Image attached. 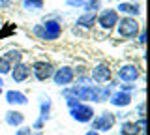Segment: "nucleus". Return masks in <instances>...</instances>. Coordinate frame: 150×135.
I'll list each match as a JSON object with an SVG mask.
<instances>
[{
    "label": "nucleus",
    "mask_w": 150,
    "mask_h": 135,
    "mask_svg": "<svg viewBox=\"0 0 150 135\" xmlns=\"http://www.w3.org/2000/svg\"><path fill=\"white\" fill-rule=\"evenodd\" d=\"M53 83L56 86H71L73 85V81H75V68L71 66H60V68H54V71H53Z\"/></svg>",
    "instance_id": "nucleus-5"
},
{
    "label": "nucleus",
    "mask_w": 150,
    "mask_h": 135,
    "mask_svg": "<svg viewBox=\"0 0 150 135\" xmlns=\"http://www.w3.org/2000/svg\"><path fill=\"white\" fill-rule=\"evenodd\" d=\"M112 2H122V0H112Z\"/></svg>",
    "instance_id": "nucleus-33"
},
{
    "label": "nucleus",
    "mask_w": 150,
    "mask_h": 135,
    "mask_svg": "<svg viewBox=\"0 0 150 135\" xmlns=\"http://www.w3.org/2000/svg\"><path fill=\"white\" fill-rule=\"evenodd\" d=\"M120 135H141V128L137 126L135 120H122Z\"/></svg>",
    "instance_id": "nucleus-17"
},
{
    "label": "nucleus",
    "mask_w": 150,
    "mask_h": 135,
    "mask_svg": "<svg viewBox=\"0 0 150 135\" xmlns=\"http://www.w3.org/2000/svg\"><path fill=\"white\" fill-rule=\"evenodd\" d=\"M4 57H6L9 60V64H17V62H23V51H19V49H9L4 53Z\"/></svg>",
    "instance_id": "nucleus-19"
},
{
    "label": "nucleus",
    "mask_w": 150,
    "mask_h": 135,
    "mask_svg": "<svg viewBox=\"0 0 150 135\" xmlns=\"http://www.w3.org/2000/svg\"><path fill=\"white\" fill-rule=\"evenodd\" d=\"M4 94V90H2V86H0V96H2Z\"/></svg>",
    "instance_id": "nucleus-32"
},
{
    "label": "nucleus",
    "mask_w": 150,
    "mask_h": 135,
    "mask_svg": "<svg viewBox=\"0 0 150 135\" xmlns=\"http://www.w3.org/2000/svg\"><path fill=\"white\" fill-rule=\"evenodd\" d=\"M116 36L122 40H135L141 30V23L137 21V17H128V15H120L118 23L115 26Z\"/></svg>",
    "instance_id": "nucleus-1"
},
{
    "label": "nucleus",
    "mask_w": 150,
    "mask_h": 135,
    "mask_svg": "<svg viewBox=\"0 0 150 135\" xmlns=\"http://www.w3.org/2000/svg\"><path fill=\"white\" fill-rule=\"evenodd\" d=\"M92 79V83H96V85H107V83H111L112 81V69L111 66L107 62H100V64H96V66L92 68V71L88 73Z\"/></svg>",
    "instance_id": "nucleus-6"
},
{
    "label": "nucleus",
    "mask_w": 150,
    "mask_h": 135,
    "mask_svg": "<svg viewBox=\"0 0 150 135\" xmlns=\"http://www.w3.org/2000/svg\"><path fill=\"white\" fill-rule=\"evenodd\" d=\"M116 11H118V15H128V17H139L141 15V4L137 2H126V0H122L118 2V6L115 8Z\"/></svg>",
    "instance_id": "nucleus-12"
},
{
    "label": "nucleus",
    "mask_w": 150,
    "mask_h": 135,
    "mask_svg": "<svg viewBox=\"0 0 150 135\" xmlns=\"http://www.w3.org/2000/svg\"><path fill=\"white\" fill-rule=\"evenodd\" d=\"M84 135H103V133H100V131H96V129H88Z\"/></svg>",
    "instance_id": "nucleus-29"
},
{
    "label": "nucleus",
    "mask_w": 150,
    "mask_h": 135,
    "mask_svg": "<svg viewBox=\"0 0 150 135\" xmlns=\"http://www.w3.org/2000/svg\"><path fill=\"white\" fill-rule=\"evenodd\" d=\"M86 0H66V6L68 8H83Z\"/></svg>",
    "instance_id": "nucleus-24"
},
{
    "label": "nucleus",
    "mask_w": 150,
    "mask_h": 135,
    "mask_svg": "<svg viewBox=\"0 0 150 135\" xmlns=\"http://www.w3.org/2000/svg\"><path fill=\"white\" fill-rule=\"evenodd\" d=\"M75 26L84 28V30H92L94 26H96V13H92V11H83L81 15L77 17V21H75Z\"/></svg>",
    "instance_id": "nucleus-14"
},
{
    "label": "nucleus",
    "mask_w": 150,
    "mask_h": 135,
    "mask_svg": "<svg viewBox=\"0 0 150 135\" xmlns=\"http://www.w3.org/2000/svg\"><path fill=\"white\" fill-rule=\"evenodd\" d=\"M30 71H32V75L36 77V81L45 83L47 79H51V77H53L54 66L49 62V60H36V62L30 66Z\"/></svg>",
    "instance_id": "nucleus-7"
},
{
    "label": "nucleus",
    "mask_w": 150,
    "mask_h": 135,
    "mask_svg": "<svg viewBox=\"0 0 150 135\" xmlns=\"http://www.w3.org/2000/svg\"><path fill=\"white\" fill-rule=\"evenodd\" d=\"M17 32V25L15 23H4L2 30H0V40H6L9 36H13Z\"/></svg>",
    "instance_id": "nucleus-20"
},
{
    "label": "nucleus",
    "mask_w": 150,
    "mask_h": 135,
    "mask_svg": "<svg viewBox=\"0 0 150 135\" xmlns=\"http://www.w3.org/2000/svg\"><path fill=\"white\" fill-rule=\"evenodd\" d=\"M13 4V0H0V10H8Z\"/></svg>",
    "instance_id": "nucleus-28"
},
{
    "label": "nucleus",
    "mask_w": 150,
    "mask_h": 135,
    "mask_svg": "<svg viewBox=\"0 0 150 135\" xmlns=\"http://www.w3.org/2000/svg\"><path fill=\"white\" fill-rule=\"evenodd\" d=\"M4 96H6V101L9 105H15V107H21V105H26L28 103V98L25 92L21 90H6L4 92Z\"/></svg>",
    "instance_id": "nucleus-13"
},
{
    "label": "nucleus",
    "mask_w": 150,
    "mask_h": 135,
    "mask_svg": "<svg viewBox=\"0 0 150 135\" xmlns=\"http://www.w3.org/2000/svg\"><path fill=\"white\" fill-rule=\"evenodd\" d=\"M107 101H109L112 107L126 109V107H129L131 101H133V94H131V92H124V90H115L109 96V100H107Z\"/></svg>",
    "instance_id": "nucleus-10"
},
{
    "label": "nucleus",
    "mask_w": 150,
    "mask_h": 135,
    "mask_svg": "<svg viewBox=\"0 0 150 135\" xmlns=\"http://www.w3.org/2000/svg\"><path fill=\"white\" fill-rule=\"evenodd\" d=\"M32 34H34V38L45 41V30H43V25H41V23H36V25L32 26Z\"/></svg>",
    "instance_id": "nucleus-23"
},
{
    "label": "nucleus",
    "mask_w": 150,
    "mask_h": 135,
    "mask_svg": "<svg viewBox=\"0 0 150 135\" xmlns=\"http://www.w3.org/2000/svg\"><path fill=\"white\" fill-rule=\"evenodd\" d=\"M137 115H139V118H143V116H144V101L143 100L137 103Z\"/></svg>",
    "instance_id": "nucleus-27"
},
{
    "label": "nucleus",
    "mask_w": 150,
    "mask_h": 135,
    "mask_svg": "<svg viewBox=\"0 0 150 135\" xmlns=\"http://www.w3.org/2000/svg\"><path fill=\"white\" fill-rule=\"evenodd\" d=\"M32 135H43L41 131H34V129H32Z\"/></svg>",
    "instance_id": "nucleus-30"
},
{
    "label": "nucleus",
    "mask_w": 150,
    "mask_h": 135,
    "mask_svg": "<svg viewBox=\"0 0 150 135\" xmlns=\"http://www.w3.org/2000/svg\"><path fill=\"white\" fill-rule=\"evenodd\" d=\"M88 124H90V128L96 129V131H100V133L105 131L107 133L116 126V116H115V113H111V111H101V113L94 115V118Z\"/></svg>",
    "instance_id": "nucleus-3"
},
{
    "label": "nucleus",
    "mask_w": 150,
    "mask_h": 135,
    "mask_svg": "<svg viewBox=\"0 0 150 135\" xmlns=\"http://www.w3.org/2000/svg\"><path fill=\"white\" fill-rule=\"evenodd\" d=\"M15 135H32V128L30 126H19Z\"/></svg>",
    "instance_id": "nucleus-25"
},
{
    "label": "nucleus",
    "mask_w": 150,
    "mask_h": 135,
    "mask_svg": "<svg viewBox=\"0 0 150 135\" xmlns=\"http://www.w3.org/2000/svg\"><path fill=\"white\" fill-rule=\"evenodd\" d=\"M30 75H32L30 64H26V62L13 64V66H11V71H9V77L13 79V83H25Z\"/></svg>",
    "instance_id": "nucleus-11"
},
{
    "label": "nucleus",
    "mask_w": 150,
    "mask_h": 135,
    "mask_svg": "<svg viewBox=\"0 0 150 135\" xmlns=\"http://www.w3.org/2000/svg\"><path fill=\"white\" fill-rule=\"evenodd\" d=\"M9 71H11V64H9V60L4 57V54H0V77L9 75Z\"/></svg>",
    "instance_id": "nucleus-22"
},
{
    "label": "nucleus",
    "mask_w": 150,
    "mask_h": 135,
    "mask_svg": "<svg viewBox=\"0 0 150 135\" xmlns=\"http://www.w3.org/2000/svg\"><path fill=\"white\" fill-rule=\"evenodd\" d=\"M118 19H120V15H118V11H116L115 8H101V10L96 13V25L100 26L103 32L115 30Z\"/></svg>",
    "instance_id": "nucleus-2"
},
{
    "label": "nucleus",
    "mask_w": 150,
    "mask_h": 135,
    "mask_svg": "<svg viewBox=\"0 0 150 135\" xmlns=\"http://www.w3.org/2000/svg\"><path fill=\"white\" fill-rule=\"evenodd\" d=\"M43 25V30H45V41H54L62 36V23L58 19H43L41 21Z\"/></svg>",
    "instance_id": "nucleus-9"
},
{
    "label": "nucleus",
    "mask_w": 150,
    "mask_h": 135,
    "mask_svg": "<svg viewBox=\"0 0 150 135\" xmlns=\"http://www.w3.org/2000/svg\"><path fill=\"white\" fill-rule=\"evenodd\" d=\"M96 115V109L92 107V103H84V101H79L77 105L69 107V116L75 120V122L81 124H88Z\"/></svg>",
    "instance_id": "nucleus-4"
},
{
    "label": "nucleus",
    "mask_w": 150,
    "mask_h": 135,
    "mask_svg": "<svg viewBox=\"0 0 150 135\" xmlns=\"http://www.w3.org/2000/svg\"><path fill=\"white\" fill-rule=\"evenodd\" d=\"M0 86H4V79L2 77H0Z\"/></svg>",
    "instance_id": "nucleus-31"
},
{
    "label": "nucleus",
    "mask_w": 150,
    "mask_h": 135,
    "mask_svg": "<svg viewBox=\"0 0 150 135\" xmlns=\"http://www.w3.org/2000/svg\"><path fill=\"white\" fill-rule=\"evenodd\" d=\"M19 2H21V6L26 11H41L45 8L43 0H19Z\"/></svg>",
    "instance_id": "nucleus-18"
},
{
    "label": "nucleus",
    "mask_w": 150,
    "mask_h": 135,
    "mask_svg": "<svg viewBox=\"0 0 150 135\" xmlns=\"http://www.w3.org/2000/svg\"><path fill=\"white\" fill-rule=\"evenodd\" d=\"M137 41H139V45H144V43H146V32H144V28H141V30H139V34H137Z\"/></svg>",
    "instance_id": "nucleus-26"
},
{
    "label": "nucleus",
    "mask_w": 150,
    "mask_h": 135,
    "mask_svg": "<svg viewBox=\"0 0 150 135\" xmlns=\"http://www.w3.org/2000/svg\"><path fill=\"white\" fill-rule=\"evenodd\" d=\"M103 8V2L101 0H86L83 6V11H92V13H98Z\"/></svg>",
    "instance_id": "nucleus-21"
},
{
    "label": "nucleus",
    "mask_w": 150,
    "mask_h": 135,
    "mask_svg": "<svg viewBox=\"0 0 150 135\" xmlns=\"http://www.w3.org/2000/svg\"><path fill=\"white\" fill-rule=\"evenodd\" d=\"M116 77L122 83H137V79L141 77V68L137 64H122L116 69Z\"/></svg>",
    "instance_id": "nucleus-8"
},
{
    "label": "nucleus",
    "mask_w": 150,
    "mask_h": 135,
    "mask_svg": "<svg viewBox=\"0 0 150 135\" xmlns=\"http://www.w3.org/2000/svg\"><path fill=\"white\" fill-rule=\"evenodd\" d=\"M51 109H53V101L47 94L40 96V118H43L45 122L51 118Z\"/></svg>",
    "instance_id": "nucleus-16"
},
{
    "label": "nucleus",
    "mask_w": 150,
    "mask_h": 135,
    "mask_svg": "<svg viewBox=\"0 0 150 135\" xmlns=\"http://www.w3.org/2000/svg\"><path fill=\"white\" fill-rule=\"evenodd\" d=\"M4 120H6V124L11 126V128H19V126L25 124V115L17 109H9V111H6V115H4Z\"/></svg>",
    "instance_id": "nucleus-15"
}]
</instances>
